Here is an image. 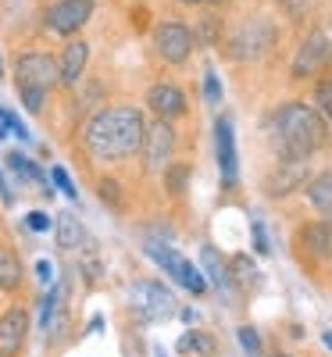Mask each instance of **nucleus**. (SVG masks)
I'll list each match as a JSON object with an SVG mask.
<instances>
[{
	"instance_id": "nucleus-7",
	"label": "nucleus",
	"mask_w": 332,
	"mask_h": 357,
	"mask_svg": "<svg viewBox=\"0 0 332 357\" xmlns=\"http://www.w3.org/2000/svg\"><path fill=\"white\" fill-rule=\"evenodd\" d=\"M15 79L18 86H29V89H47L57 82V61L50 54H36V50H29L18 57V65H15Z\"/></svg>"
},
{
	"instance_id": "nucleus-27",
	"label": "nucleus",
	"mask_w": 332,
	"mask_h": 357,
	"mask_svg": "<svg viewBox=\"0 0 332 357\" xmlns=\"http://www.w3.org/2000/svg\"><path fill=\"white\" fill-rule=\"evenodd\" d=\"M50 178H54V186L61 190L65 197H72V200L79 197V193H75V183H72V178H68V172H65V168H54V172H50Z\"/></svg>"
},
{
	"instance_id": "nucleus-15",
	"label": "nucleus",
	"mask_w": 332,
	"mask_h": 357,
	"mask_svg": "<svg viewBox=\"0 0 332 357\" xmlns=\"http://www.w3.org/2000/svg\"><path fill=\"white\" fill-rule=\"evenodd\" d=\"M300 247H308L318 261L332 257V222H315L300 232Z\"/></svg>"
},
{
	"instance_id": "nucleus-25",
	"label": "nucleus",
	"mask_w": 332,
	"mask_h": 357,
	"mask_svg": "<svg viewBox=\"0 0 332 357\" xmlns=\"http://www.w3.org/2000/svg\"><path fill=\"white\" fill-rule=\"evenodd\" d=\"M18 93H22L25 107L33 111V114H36V111H43V97H47L43 89H29V86H18Z\"/></svg>"
},
{
	"instance_id": "nucleus-35",
	"label": "nucleus",
	"mask_w": 332,
	"mask_h": 357,
	"mask_svg": "<svg viewBox=\"0 0 332 357\" xmlns=\"http://www.w3.org/2000/svg\"><path fill=\"white\" fill-rule=\"evenodd\" d=\"M0 197H4V204H11L15 197H11V190H8V183H4V175H0Z\"/></svg>"
},
{
	"instance_id": "nucleus-5",
	"label": "nucleus",
	"mask_w": 332,
	"mask_h": 357,
	"mask_svg": "<svg viewBox=\"0 0 332 357\" xmlns=\"http://www.w3.org/2000/svg\"><path fill=\"white\" fill-rule=\"evenodd\" d=\"M139 151H143V165L146 172H161L168 168V158L175 151V132L172 126L165 122V118H158L150 129H143V143H139Z\"/></svg>"
},
{
	"instance_id": "nucleus-22",
	"label": "nucleus",
	"mask_w": 332,
	"mask_h": 357,
	"mask_svg": "<svg viewBox=\"0 0 332 357\" xmlns=\"http://www.w3.org/2000/svg\"><path fill=\"white\" fill-rule=\"evenodd\" d=\"M204 100H207L211 107H218V100H222V82H218L215 68L204 72Z\"/></svg>"
},
{
	"instance_id": "nucleus-16",
	"label": "nucleus",
	"mask_w": 332,
	"mask_h": 357,
	"mask_svg": "<svg viewBox=\"0 0 332 357\" xmlns=\"http://www.w3.org/2000/svg\"><path fill=\"white\" fill-rule=\"evenodd\" d=\"M57 243H61L65 250L86 243V229H82V222L75 215H61V218H57Z\"/></svg>"
},
{
	"instance_id": "nucleus-28",
	"label": "nucleus",
	"mask_w": 332,
	"mask_h": 357,
	"mask_svg": "<svg viewBox=\"0 0 332 357\" xmlns=\"http://www.w3.org/2000/svg\"><path fill=\"white\" fill-rule=\"evenodd\" d=\"M318 107H322V114L325 118H332V79H325V82H318Z\"/></svg>"
},
{
	"instance_id": "nucleus-20",
	"label": "nucleus",
	"mask_w": 332,
	"mask_h": 357,
	"mask_svg": "<svg viewBox=\"0 0 332 357\" xmlns=\"http://www.w3.org/2000/svg\"><path fill=\"white\" fill-rule=\"evenodd\" d=\"M211 350H215V343L207 333H186L179 340V354H211Z\"/></svg>"
},
{
	"instance_id": "nucleus-23",
	"label": "nucleus",
	"mask_w": 332,
	"mask_h": 357,
	"mask_svg": "<svg viewBox=\"0 0 332 357\" xmlns=\"http://www.w3.org/2000/svg\"><path fill=\"white\" fill-rule=\"evenodd\" d=\"M186 178H190V165H175V168H172V175H168V190H172L175 197H183Z\"/></svg>"
},
{
	"instance_id": "nucleus-26",
	"label": "nucleus",
	"mask_w": 332,
	"mask_h": 357,
	"mask_svg": "<svg viewBox=\"0 0 332 357\" xmlns=\"http://www.w3.org/2000/svg\"><path fill=\"white\" fill-rule=\"evenodd\" d=\"M232 268H236V279H239V282H243V286L250 282V286H254V279H257V268H254L247 257H236V261H232Z\"/></svg>"
},
{
	"instance_id": "nucleus-24",
	"label": "nucleus",
	"mask_w": 332,
	"mask_h": 357,
	"mask_svg": "<svg viewBox=\"0 0 332 357\" xmlns=\"http://www.w3.org/2000/svg\"><path fill=\"white\" fill-rule=\"evenodd\" d=\"M236 336H239V347H243V350H247L250 357H257V354H261V343H257V333L250 329V325H239V333H236Z\"/></svg>"
},
{
	"instance_id": "nucleus-36",
	"label": "nucleus",
	"mask_w": 332,
	"mask_h": 357,
	"mask_svg": "<svg viewBox=\"0 0 332 357\" xmlns=\"http://www.w3.org/2000/svg\"><path fill=\"white\" fill-rule=\"evenodd\" d=\"M322 340H325V347H329V350H332V329H329V333H325V336H322Z\"/></svg>"
},
{
	"instance_id": "nucleus-39",
	"label": "nucleus",
	"mask_w": 332,
	"mask_h": 357,
	"mask_svg": "<svg viewBox=\"0 0 332 357\" xmlns=\"http://www.w3.org/2000/svg\"><path fill=\"white\" fill-rule=\"evenodd\" d=\"M0 139H4V122H0Z\"/></svg>"
},
{
	"instance_id": "nucleus-12",
	"label": "nucleus",
	"mask_w": 332,
	"mask_h": 357,
	"mask_svg": "<svg viewBox=\"0 0 332 357\" xmlns=\"http://www.w3.org/2000/svg\"><path fill=\"white\" fill-rule=\"evenodd\" d=\"M146 104H150V111H154L158 118H165V122H168V118L186 114V97H183V89H175V86H168V82L150 86Z\"/></svg>"
},
{
	"instance_id": "nucleus-40",
	"label": "nucleus",
	"mask_w": 332,
	"mask_h": 357,
	"mask_svg": "<svg viewBox=\"0 0 332 357\" xmlns=\"http://www.w3.org/2000/svg\"><path fill=\"white\" fill-rule=\"evenodd\" d=\"M279 357H286V354H279Z\"/></svg>"
},
{
	"instance_id": "nucleus-33",
	"label": "nucleus",
	"mask_w": 332,
	"mask_h": 357,
	"mask_svg": "<svg viewBox=\"0 0 332 357\" xmlns=\"http://www.w3.org/2000/svg\"><path fill=\"white\" fill-rule=\"evenodd\" d=\"M100 197H107L111 204H118V186L111 183V178H104V183H100Z\"/></svg>"
},
{
	"instance_id": "nucleus-13",
	"label": "nucleus",
	"mask_w": 332,
	"mask_h": 357,
	"mask_svg": "<svg viewBox=\"0 0 332 357\" xmlns=\"http://www.w3.org/2000/svg\"><path fill=\"white\" fill-rule=\"evenodd\" d=\"M329 54H332V47H329V40L322 36V33H315L304 47H300V54H296V61H293V75L296 79H304V75H311L315 68H322L325 61H329Z\"/></svg>"
},
{
	"instance_id": "nucleus-1",
	"label": "nucleus",
	"mask_w": 332,
	"mask_h": 357,
	"mask_svg": "<svg viewBox=\"0 0 332 357\" xmlns=\"http://www.w3.org/2000/svg\"><path fill=\"white\" fill-rule=\"evenodd\" d=\"M143 114L136 107H107L93 114L82 129L86 151L100 161H122L139 151L143 143Z\"/></svg>"
},
{
	"instance_id": "nucleus-14",
	"label": "nucleus",
	"mask_w": 332,
	"mask_h": 357,
	"mask_svg": "<svg viewBox=\"0 0 332 357\" xmlns=\"http://www.w3.org/2000/svg\"><path fill=\"white\" fill-rule=\"evenodd\" d=\"M86 57H89V47L82 40H72L61 54V65H57V82L65 86H75L82 79V68H86Z\"/></svg>"
},
{
	"instance_id": "nucleus-3",
	"label": "nucleus",
	"mask_w": 332,
	"mask_h": 357,
	"mask_svg": "<svg viewBox=\"0 0 332 357\" xmlns=\"http://www.w3.org/2000/svg\"><path fill=\"white\" fill-rule=\"evenodd\" d=\"M129 301L136 307V314L143 321H168L175 314V296L161 286V282H136L133 293H129Z\"/></svg>"
},
{
	"instance_id": "nucleus-37",
	"label": "nucleus",
	"mask_w": 332,
	"mask_h": 357,
	"mask_svg": "<svg viewBox=\"0 0 332 357\" xmlns=\"http://www.w3.org/2000/svg\"><path fill=\"white\" fill-rule=\"evenodd\" d=\"M207 4H215V8H222V4H229V0H207Z\"/></svg>"
},
{
	"instance_id": "nucleus-19",
	"label": "nucleus",
	"mask_w": 332,
	"mask_h": 357,
	"mask_svg": "<svg viewBox=\"0 0 332 357\" xmlns=\"http://www.w3.org/2000/svg\"><path fill=\"white\" fill-rule=\"evenodd\" d=\"M200 261H204V268H207V279L215 282V286H225L229 279H225V264H222V257L215 254V247H204L200 250Z\"/></svg>"
},
{
	"instance_id": "nucleus-10",
	"label": "nucleus",
	"mask_w": 332,
	"mask_h": 357,
	"mask_svg": "<svg viewBox=\"0 0 332 357\" xmlns=\"http://www.w3.org/2000/svg\"><path fill=\"white\" fill-rule=\"evenodd\" d=\"M215 154H218V165H222V178H225V186L236 183V136H232V122L222 114L218 122H215Z\"/></svg>"
},
{
	"instance_id": "nucleus-31",
	"label": "nucleus",
	"mask_w": 332,
	"mask_h": 357,
	"mask_svg": "<svg viewBox=\"0 0 332 357\" xmlns=\"http://www.w3.org/2000/svg\"><path fill=\"white\" fill-rule=\"evenodd\" d=\"M25 225L33 229V232H47V229H50V218H47L43 211H33V215L25 218Z\"/></svg>"
},
{
	"instance_id": "nucleus-29",
	"label": "nucleus",
	"mask_w": 332,
	"mask_h": 357,
	"mask_svg": "<svg viewBox=\"0 0 332 357\" xmlns=\"http://www.w3.org/2000/svg\"><path fill=\"white\" fill-rule=\"evenodd\" d=\"M0 122H4V129H11L18 139H33V136H29V129L18 122V114H15V111H4V114H0Z\"/></svg>"
},
{
	"instance_id": "nucleus-8",
	"label": "nucleus",
	"mask_w": 332,
	"mask_h": 357,
	"mask_svg": "<svg viewBox=\"0 0 332 357\" xmlns=\"http://www.w3.org/2000/svg\"><path fill=\"white\" fill-rule=\"evenodd\" d=\"M89 15H93V0H57L47 11V25L57 36H72L89 22Z\"/></svg>"
},
{
	"instance_id": "nucleus-21",
	"label": "nucleus",
	"mask_w": 332,
	"mask_h": 357,
	"mask_svg": "<svg viewBox=\"0 0 332 357\" xmlns=\"http://www.w3.org/2000/svg\"><path fill=\"white\" fill-rule=\"evenodd\" d=\"M8 168L15 172V175H22V178H33V183H47L43 178V172L29 161V158H22V154H8Z\"/></svg>"
},
{
	"instance_id": "nucleus-32",
	"label": "nucleus",
	"mask_w": 332,
	"mask_h": 357,
	"mask_svg": "<svg viewBox=\"0 0 332 357\" xmlns=\"http://www.w3.org/2000/svg\"><path fill=\"white\" fill-rule=\"evenodd\" d=\"M36 275H40L43 286H50V282H54V264H50V261H40V264H36Z\"/></svg>"
},
{
	"instance_id": "nucleus-38",
	"label": "nucleus",
	"mask_w": 332,
	"mask_h": 357,
	"mask_svg": "<svg viewBox=\"0 0 332 357\" xmlns=\"http://www.w3.org/2000/svg\"><path fill=\"white\" fill-rule=\"evenodd\" d=\"M183 4H190V8H193V4H204V0H183Z\"/></svg>"
},
{
	"instance_id": "nucleus-30",
	"label": "nucleus",
	"mask_w": 332,
	"mask_h": 357,
	"mask_svg": "<svg viewBox=\"0 0 332 357\" xmlns=\"http://www.w3.org/2000/svg\"><path fill=\"white\" fill-rule=\"evenodd\" d=\"M279 4L286 8L289 18H304V15L311 11V0H279Z\"/></svg>"
},
{
	"instance_id": "nucleus-4",
	"label": "nucleus",
	"mask_w": 332,
	"mask_h": 357,
	"mask_svg": "<svg viewBox=\"0 0 332 357\" xmlns=\"http://www.w3.org/2000/svg\"><path fill=\"white\" fill-rule=\"evenodd\" d=\"M146 254L150 257H154L161 268H165V272L179 282V286H186L190 293H204L207 289V282L200 279V272H197V268L183 257V254H175L168 243H158V240H146Z\"/></svg>"
},
{
	"instance_id": "nucleus-2",
	"label": "nucleus",
	"mask_w": 332,
	"mask_h": 357,
	"mask_svg": "<svg viewBox=\"0 0 332 357\" xmlns=\"http://www.w3.org/2000/svg\"><path fill=\"white\" fill-rule=\"evenodd\" d=\"M271 132H276V151L282 161H308L315 151H322L325 136H329L322 114L304 104L279 107L276 122H271Z\"/></svg>"
},
{
	"instance_id": "nucleus-11",
	"label": "nucleus",
	"mask_w": 332,
	"mask_h": 357,
	"mask_svg": "<svg viewBox=\"0 0 332 357\" xmlns=\"http://www.w3.org/2000/svg\"><path fill=\"white\" fill-rule=\"evenodd\" d=\"M29 333V318L22 307H11L4 318H0V357H15L25 343Z\"/></svg>"
},
{
	"instance_id": "nucleus-34",
	"label": "nucleus",
	"mask_w": 332,
	"mask_h": 357,
	"mask_svg": "<svg viewBox=\"0 0 332 357\" xmlns=\"http://www.w3.org/2000/svg\"><path fill=\"white\" fill-rule=\"evenodd\" d=\"M254 243H257V250H261V254L268 250V240H264V225H261V222H254Z\"/></svg>"
},
{
	"instance_id": "nucleus-6",
	"label": "nucleus",
	"mask_w": 332,
	"mask_h": 357,
	"mask_svg": "<svg viewBox=\"0 0 332 357\" xmlns=\"http://www.w3.org/2000/svg\"><path fill=\"white\" fill-rule=\"evenodd\" d=\"M154 47L161 54V61L183 65V61H190V54H193V33L186 25H179V22H165V25L154 29Z\"/></svg>"
},
{
	"instance_id": "nucleus-17",
	"label": "nucleus",
	"mask_w": 332,
	"mask_h": 357,
	"mask_svg": "<svg viewBox=\"0 0 332 357\" xmlns=\"http://www.w3.org/2000/svg\"><path fill=\"white\" fill-rule=\"evenodd\" d=\"M308 200L318 207L322 215H332V172L311 178V186H308Z\"/></svg>"
},
{
	"instance_id": "nucleus-18",
	"label": "nucleus",
	"mask_w": 332,
	"mask_h": 357,
	"mask_svg": "<svg viewBox=\"0 0 332 357\" xmlns=\"http://www.w3.org/2000/svg\"><path fill=\"white\" fill-rule=\"evenodd\" d=\"M22 282V264L11 250L0 247V289H15Z\"/></svg>"
},
{
	"instance_id": "nucleus-9",
	"label": "nucleus",
	"mask_w": 332,
	"mask_h": 357,
	"mask_svg": "<svg viewBox=\"0 0 332 357\" xmlns=\"http://www.w3.org/2000/svg\"><path fill=\"white\" fill-rule=\"evenodd\" d=\"M271 40H276V33H271L268 22H247V25L232 36L229 54L236 57V61H243V57H261V54L271 47Z\"/></svg>"
}]
</instances>
